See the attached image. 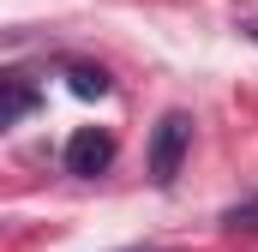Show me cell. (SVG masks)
<instances>
[{
	"instance_id": "obj_4",
	"label": "cell",
	"mask_w": 258,
	"mask_h": 252,
	"mask_svg": "<svg viewBox=\"0 0 258 252\" xmlns=\"http://www.w3.org/2000/svg\"><path fill=\"white\" fill-rule=\"evenodd\" d=\"M222 228H228V234H258V198L228 204V210H222Z\"/></svg>"
},
{
	"instance_id": "obj_5",
	"label": "cell",
	"mask_w": 258,
	"mask_h": 252,
	"mask_svg": "<svg viewBox=\"0 0 258 252\" xmlns=\"http://www.w3.org/2000/svg\"><path fill=\"white\" fill-rule=\"evenodd\" d=\"M66 78H72L78 96H108V72H102V66H72Z\"/></svg>"
},
{
	"instance_id": "obj_2",
	"label": "cell",
	"mask_w": 258,
	"mask_h": 252,
	"mask_svg": "<svg viewBox=\"0 0 258 252\" xmlns=\"http://www.w3.org/2000/svg\"><path fill=\"white\" fill-rule=\"evenodd\" d=\"M66 174H78V180H96L108 162H114V138L102 132V126H78L72 138H66Z\"/></svg>"
},
{
	"instance_id": "obj_3",
	"label": "cell",
	"mask_w": 258,
	"mask_h": 252,
	"mask_svg": "<svg viewBox=\"0 0 258 252\" xmlns=\"http://www.w3.org/2000/svg\"><path fill=\"white\" fill-rule=\"evenodd\" d=\"M30 108H36V90H30L18 72H12V78H6V102H0V126H18Z\"/></svg>"
},
{
	"instance_id": "obj_6",
	"label": "cell",
	"mask_w": 258,
	"mask_h": 252,
	"mask_svg": "<svg viewBox=\"0 0 258 252\" xmlns=\"http://www.w3.org/2000/svg\"><path fill=\"white\" fill-rule=\"evenodd\" d=\"M240 30H246V36H252V42H258V18H240Z\"/></svg>"
},
{
	"instance_id": "obj_1",
	"label": "cell",
	"mask_w": 258,
	"mask_h": 252,
	"mask_svg": "<svg viewBox=\"0 0 258 252\" xmlns=\"http://www.w3.org/2000/svg\"><path fill=\"white\" fill-rule=\"evenodd\" d=\"M186 144H192V114L168 108V114L156 120V132H150V180H156V186H168V180L180 174Z\"/></svg>"
}]
</instances>
